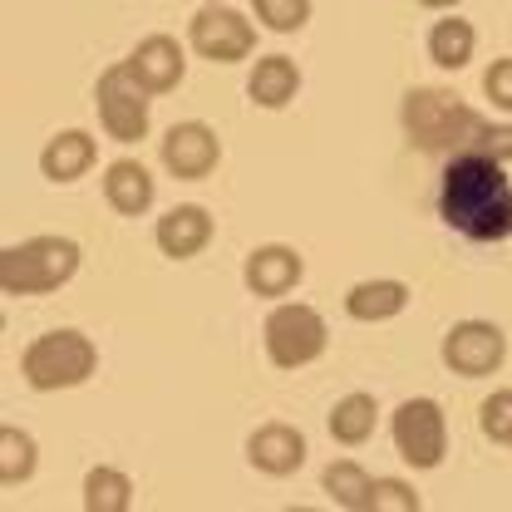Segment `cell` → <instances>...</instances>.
Returning a JSON list of instances; mask_svg holds the SVG:
<instances>
[{
    "label": "cell",
    "instance_id": "ac0fdd59",
    "mask_svg": "<svg viewBox=\"0 0 512 512\" xmlns=\"http://www.w3.org/2000/svg\"><path fill=\"white\" fill-rule=\"evenodd\" d=\"M247 94L256 109H286L301 94V69L291 55H261L247 74Z\"/></svg>",
    "mask_w": 512,
    "mask_h": 512
},
{
    "label": "cell",
    "instance_id": "5b68a950",
    "mask_svg": "<svg viewBox=\"0 0 512 512\" xmlns=\"http://www.w3.org/2000/svg\"><path fill=\"white\" fill-rule=\"evenodd\" d=\"M261 340H266V360L276 370H306V365H316L320 355H325L330 325L306 301H281L266 316V325H261Z\"/></svg>",
    "mask_w": 512,
    "mask_h": 512
},
{
    "label": "cell",
    "instance_id": "44dd1931",
    "mask_svg": "<svg viewBox=\"0 0 512 512\" xmlns=\"http://www.w3.org/2000/svg\"><path fill=\"white\" fill-rule=\"evenodd\" d=\"M473 50H478V30L468 20H458V15L434 20V30H429V60L439 64V69H463V64L473 60Z\"/></svg>",
    "mask_w": 512,
    "mask_h": 512
},
{
    "label": "cell",
    "instance_id": "484cf974",
    "mask_svg": "<svg viewBox=\"0 0 512 512\" xmlns=\"http://www.w3.org/2000/svg\"><path fill=\"white\" fill-rule=\"evenodd\" d=\"M419 493L404 483V478H375V498H370V512H419Z\"/></svg>",
    "mask_w": 512,
    "mask_h": 512
},
{
    "label": "cell",
    "instance_id": "ffe728a7",
    "mask_svg": "<svg viewBox=\"0 0 512 512\" xmlns=\"http://www.w3.org/2000/svg\"><path fill=\"white\" fill-rule=\"evenodd\" d=\"M320 488H325V498L335 508H345V512H370V498H375V478L355 458H335L320 473Z\"/></svg>",
    "mask_w": 512,
    "mask_h": 512
},
{
    "label": "cell",
    "instance_id": "f546056e",
    "mask_svg": "<svg viewBox=\"0 0 512 512\" xmlns=\"http://www.w3.org/2000/svg\"><path fill=\"white\" fill-rule=\"evenodd\" d=\"M202 5H212V0H202Z\"/></svg>",
    "mask_w": 512,
    "mask_h": 512
},
{
    "label": "cell",
    "instance_id": "277c9868",
    "mask_svg": "<svg viewBox=\"0 0 512 512\" xmlns=\"http://www.w3.org/2000/svg\"><path fill=\"white\" fill-rule=\"evenodd\" d=\"M79 242L69 237H30L0 252V291L5 296H50L79 271Z\"/></svg>",
    "mask_w": 512,
    "mask_h": 512
},
{
    "label": "cell",
    "instance_id": "8fae6325",
    "mask_svg": "<svg viewBox=\"0 0 512 512\" xmlns=\"http://www.w3.org/2000/svg\"><path fill=\"white\" fill-rule=\"evenodd\" d=\"M301 276H306V261H301L296 247H286V242H266V247L247 252V261H242V281H247V291L261 296V301L291 296V291L301 286Z\"/></svg>",
    "mask_w": 512,
    "mask_h": 512
},
{
    "label": "cell",
    "instance_id": "30bf717a",
    "mask_svg": "<svg viewBox=\"0 0 512 512\" xmlns=\"http://www.w3.org/2000/svg\"><path fill=\"white\" fill-rule=\"evenodd\" d=\"M163 168L183 183H202L217 163H222V138L217 128H207L202 119H188V124H173L163 133Z\"/></svg>",
    "mask_w": 512,
    "mask_h": 512
},
{
    "label": "cell",
    "instance_id": "52a82bcc",
    "mask_svg": "<svg viewBox=\"0 0 512 512\" xmlns=\"http://www.w3.org/2000/svg\"><path fill=\"white\" fill-rule=\"evenodd\" d=\"M389 434H394V448L409 468L429 473L439 468L448 453V419L439 399H404L389 419Z\"/></svg>",
    "mask_w": 512,
    "mask_h": 512
},
{
    "label": "cell",
    "instance_id": "7402d4cb",
    "mask_svg": "<svg viewBox=\"0 0 512 512\" xmlns=\"http://www.w3.org/2000/svg\"><path fill=\"white\" fill-rule=\"evenodd\" d=\"M84 508L89 512H128L133 508V478H128L124 468H109V463L89 468V473H84Z\"/></svg>",
    "mask_w": 512,
    "mask_h": 512
},
{
    "label": "cell",
    "instance_id": "3957f363",
    "mask_svg": "<svg viewBox=\"0 0 512 512\" xmlns=\"http://www.w3.org/2000/svg\"><path fill=\"white\" fill-rule=\"evenodd\" d=\"M99 370V350L84 330H45L35 335L25 350H20V380L40 394H55V389H79Z\"/></svg>",
    "mask_w": 512,
    "mask_h": 512
},
{
    "label": "cell",
    "instance_id": "cb8c5ba5",
    "mask_svg": "<svg viewBox=\"0 0 512 512\" xmlns=\"http://www.w3.org/2000/svg\"><path fill=\"white\" fill-rule=\"evenodd\" d=\"M252 10L256 20L266 30H276V35H296L311 20V0H252Z\"/></svg>",
    "mask_w": 512,
    "mask_h": 512
},
{
    "label": "cell",
    "instance_id": "d4e9b609",
    "mask_svg": "<svg viewBox=\"0 0 512 512\" xmlns=\"http://www.w3.org/2000/svg\"><path fill=\"white\" fill-rule=\"evenodd\" d=\"M478 429H483V439L512 448V389H493L478 404Z\"/></svg>",
    "mask_w": 512,
    "mask_h": 512
},
{
    "label": "cell",
    "instance_id": "2e32d148",
    "mask_svg": "<svg viewBox=\"0 0 512 512\" xmlns=\"http://www.w3.org/2000/svg\"><path fill=\"white\" fill-rule=\"evenodd\" d=\"M414 291L394 276H380V281H355L345 291V316L350 320H365V325H380V320H394L409 311Z\"/></svg>",
    "mask_w": 512,
    "mask_h": 512
},
{
    "label": "cell",
    "instance_id": "603a6c76",
    "mask_svg": "<svg viewBox=\"0 0 512 512\" xmlns=\"http://www.w3.org/2000/svg\"><path fill=\"white\" fill-rule=\"evenodd\" d=\"M35 439L25 434V429H15V424H0V483L5 488H20V483H30L35 478Z\"/></svg>",
    "mask_w": 512,
    "mask_h": 512
},
{
    "label": "cell",
    "instance_id": "6da1fadb",
    "mask_svg": "<svg viewBox=\"0 0 512 512\" xmlns=\"http://www.w3.org/2000/svg\"><path fill=\"white\" fill-rule=\"evenodd\" d=\"M439 217L468 242H508L512 237V178L483 148L453 153L439 183Z\"/></svg>",
    "mask_w": 512,
    "mask_h": 512
},
{
    "label": "cell",
    "instance_id": "e0dca14e",
    "mask_svg": "<svg viewBox=\"0 0 512 512\" xmlns=\"http://www.w3.org/2000/svg\"><path fill=\"white\" fill-rule=\"evenodd\" d=\"M153 173L138 163V158H114L104 168V197L119 217H143L153 207Z\"/></svg>",
    "mask_w": 512,
    "mask_h": 512
},
{
    "label": "cell",
    "instance_id": "4316f807",
    "mask_svg": "<svg viewBox=\"0 0 512 512\" xmlns=\"http://www.w3.org/2000/svg\"><path fill=\"white\" fill-rule=\"evenodd\" d=\"M483 94L493 99V109L512 114V55H508V60L488 64V74H483Z\"/></svg>",
    "mask_w": 512,
    "mask_h": 512
},
{
    "label": "cell",
    "instance_id": "9c48e42d",
    "mask_svg": "<svg viewBox=\"0 0 512 512\" xmlns=\"http://www.w3.org/2000/svg\"><path fill=\"white\" fill-rule=\"evenodd\" d=\"M439 355H444V365L453 375L483 380V375H493V370L508 360V340H503V330H498L493 320H458L444 335Z\"/></svg>",
    "mask_w": 512,
    "mask_h": 512
},
{
    "label": "cell",
    "instance_id": "4fadbf2b",
    "mask_svg": "<svg viewBox=\"0 0 512 512\" xmlns=\"http://www.w3.org/2000/svg\"><path fill=\"white\" fill-rule=\"evenodd\" d=\"M212 232H217L212 212H207V207H197V202H183V207H173V212H163V217H158L153 242H158V252H163V256L188 261V256L207 252Z\"/></svg>",
    "mask_w": 512,
    "mask_h": 512
},
{
    "label": "cell",
    "instance_id": "9a60e30c",
    "mask_svg": "<svg viewBox=\"0 0 512 512\" xmlns=\"http://www.w3.org/2000/svg\"><path fill=\"white\" fill-rule=\"evenodd\" d=\"M94 163H99V143L84 128H64L40 148V173L50 183H79Z\"/></svg>",
    "mask_w": 512,
    "mask_h": 512
},
{
    "label": "cell",
    "instance_id": "83f0119b",
    "mask_svg": "<svg viewBox=\"0 0 512 512\" xmlns=\"http://www.w3.org/2000/svg\"><path fill=\"white\" fill-rule=\"evenodd\" d=\"M473 148H483V153H493L498 163H512V124H488L478 133V143Z\"/></svg>",
    "mask_w": 512,
    "mask_h": 512
},
{
    "label": "cell",
    "instance_id": "7c38bea8",
    "mask_svg": "<svg viewBox=\"0 0 512 512\" xmlns=\"http://www.w3.org/2000/svg\"><path fill=\"white\" fill-rule=\"evenodd\" d=\"M247 463L256 473H266V478H291L306 463V434L296 424H281V419L261 424L247 439Z\"/></svg>",
    "mask_w": 512,
    "mask_h": 512
},
{
    "label": "cell",
    "instance_id": "7a4b0ae2",
    "mask_svg": "<svg viewBox=\"0 0 512 512\" xmlns=\"http://www.w3.org/2000/svg\"><path fill=\"white\" fill-rule=\"evenodd\" d=\"M399 124H404L414 148L453 158V153H463V148L478 143V133L488 128V119L478 109H468L448 89H409L404 104H399Z\"/></svg>",
    "mask_w": 512,
    "mask_h": 512
},
{
    "label": "cell",
    "instance_id": "ba28073f",
    "mask_svg": "<svg viewBox=\"0 0 512 512\" xmlns=\"http://www.w3.org/2000/svg\"><path fill=\"white\" fill-rule=\"evenodd\" d=\"M188 40H192V50H197L202 60L242 64L256 50V25L242 15V10H232L227 0H212V5H202V10L192 15Z\"/></svg>",
    "mask_w": 512,
    "mask_h": 512
},
{
    "label": "cell",
    "instance_id": "8992f818",
    "mask_svg": "<svg viewBox=\"0 0 512 512\" xmlns=\"http://www.w3.org/2000/svg\"><path fill=\"white\" fill-rule=\"evenodd\" d=\"M148 104H153V89L133 74V64H109L94 84V109H99V124L114 143H138L148 138Z\"/></svg>",
    "mask_w": 512,
    "mask_h": 512
},
{
    "label": "cell",
    "instance_id": "d6986e66",
    "mask_svg": "<svg viewBox=\"0 0 512 512\" xmlns=\"http://www.w3.org/2000/svg\"><path fill=\"white\" fill-rule=\"evenodd\" d=\"M330 439L345 448H360L370 444V434H375V424H380V404H375V394H365V389H355V394H345V399H335V409H330Z\"/></svg>",
    "mask_w": 512,
    "mask_h": 512
},
{
    "label": "cell",
    "instance_id": "5bb4252c",
    "mask_svg": "<svg viewBox=\"0 0 512 512\" xmlns=\"http://www.w3.org/2000/svg\"><path fill=\"white\" fill-rule=\"evenodd\" d=\"M128 64H133V74H138L153 94L178 89L183 74H188V55H183V45H178L173 35H143V40L133 45Z\"/></svg>",
    "mask_w": 512,
    "mask_h": 512
},
{
    "label": "cell",
    "instance_id": "f1b7e54d",
    "mask_svg": "<svg viewBox=\"0 0 512 512\" xmlns=\"http://www.w3.org/2000/svg\"><path fill=\"white\" fill-rule=\"evenodd\" d=\"M419 5H424V10H453L458 0H419Z\"/></svg>",
    "mask_w": 512,
    "mask_h": 512
}]
</instances>
